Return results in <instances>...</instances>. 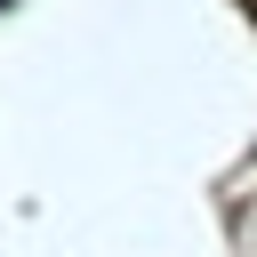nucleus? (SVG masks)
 <instances>
[{"label": "nucleus", "instance_id": "obj_1", "mask_svg": "<svg viewBox=\"0 0 257 257\" xmlns=\"http://www.w3.org/2000/svg\"><path fill=\"white\" fill-rule=\"evenodd\" d=\"M249 16H257V0H249Z\"/></svg>", "mask_w": 257, "mask_h": 257}, {"label": "nucleus", "instance_id": "obj_2", "mask_svg": "<svg viewBox=\"0 0 257 257\" xmlns=\"http://www.w3.org/2000/svg\"><path fill=\"white\" fill-rule=\"evenodd\" d=\"M0 8H8V0H0Z\"/></svg>", "mask_w": 257, "mask_h": 257}]
</instances>
